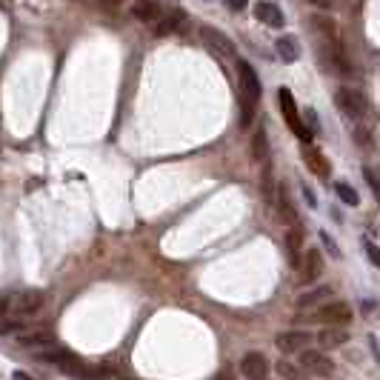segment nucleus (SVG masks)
Masks as SVG:
<instances>
[{"label":"nucleus","mask_w":380,"mask_h":380,"mask_svg":"<svg viewBox=\"0 0 380 380\" xmlns=\"http://www.w3.org/2000/svg\"><path fill=\"white\" fill-rule=\"evenodd\" d=\"M238 72H240V126H251L255 109L261 103V80L258 72L251 69V63L246 60H238Z\"/></svg>","instance_id":"obj_1"},{"label":"nucleus","mask_w":380,"mask_h":380,"mask_svg":"<svg viewBox=\"0 0 380 380\" xmlns=\"http://www.w3.org/2000/svg\"><path fill=\"white\" fill-rule=\"evenodd\" d=\"M43 360H54L60 372H66L69 377H83V380H106L112 374L109 366H92L86 363L83 358L72 355V352H49V355H41Z\"/></svg>","instance_id":"obj_2"},{"label":"nucleus","mask_w":380,"mask_h":380,"mask_svg":"<svg viewBox=\"0 0 380 380\" xmlns=\"http://www.w3.org/2000/svg\"><path fill=\"white\" fill-rule=\"evenodd\" d=\"M335 103H337V109H340L346 117H352V120L363 117L366 109H369V101L363 98L358 89H349V86H340V89L335 92Z\"/></svg>","instance_id":"obj_3"},{"label":"nucleus","mask_w":380,"mask_h":380,"mask_svg":"<svg viewBox=\"0 0 380 380\" xmlns=\"http://www.w3.org/2000/svg\"><path fill=\"white\" fill-rule=\"evenodd\" d=\"M352 306L349 303H343V300H335V303H323L318 306V312L312 314V321H318L323 326H346L352 321Z\"/></svg>","instance_id":"obj_4"},{"label":"nucleus","mask_w":380,"mask_h":380,"mask_svg":"<svg viewBox=\"0 0 380 380\" xmlns=\"http://www.w3.org/2000/svg\"><path fill=\"white\" fill-rule=\"evenodd\" d=\"M277 103H280L283 117H286V123H289V129H292L303 143H309V140H312V135L306 132V126L300 123V115H298V106H295L292 92H289V89H277Z\"/></svg>","instance_id":"obj_5"},{"label":"nucleus","mask_w":380,"mask_h":380,"mask_svg":"<svg viewBox=\"0 0 380 380\" xmlns=\"http://www.w3.org/2000/svg\"><path fill=\"white\" fill-rule=\"evenodd\" d=\"M6 306H9L12 314H17V318H23V314H35L43 306V292L41 289H26V292L9 298Z\"/></svg>","instance_id":"obj_6"},{"label":"nucleus","mask_w":380,"mask_h":380,"mask_svg":"<svg viewBox=\"0 0 380 380\" xmlns=\"http://www.w3.org/2000/svg\"><path fill=\"white\" fill-rule=\"evenodd\" d=\"M300 366H303L309 374H314V377H329V374L335 372L332 358L323 355V352H314V349H303V352H300Z\"/></svg>","instance_id":"obj_7"},{"label":"nucleus","mask_w":380,"mask_h":380,"mask_svg":"<svg viewBox=\"0 0 380 380\" xmlns=\"http://www.w3.org/2000/svg\"><path fill=\"white\" fill-rule=\"evenodd\" d=\"M275 343H277V349H280L283 355H298V352L309 349L312 335H309V332H300V329H289V332H280V335L275 337Z\"/></svg>","instance_id":"obj_8"},{"label":"nucleus","mask_w":380,"mask_h":380,"mask_svg":"<svg viewBox=\"0 0 380 380\" xmlns=\"http://www.w3.org/2000/svg\"><path fill=\"white\" fill-rule=\"evenodd\" d=\"M240 372L246 380H266L269 374V360L263 352H246L240 360Z\"/></svg>","instance_id":"obj_9"},{"label":"nucleus","mask_w":380,"mask_h":380,"mask_svg":"<svg viewBox=\"0 0 380 380\" xmlns=\"http://www.w3.org/2000/svg\"><path fill=\"white\" fill-rule=\"evenodd\" d=\"M200 38H203V43H206L212 52H217L220 57H235V43L224 35V31H217V29H212V26H203V29H200Z\"/></svg>","instance_id":"obj_10"},{"label":"nucleus","mask_w":380,"mask_h":380,"mask_svg":"<svg viewBox=\"0 0 380 380\" xmlns=\"http://www.w3.org/2000/svg\"><path fill=\"white\" fill-rule=\"evenodd\" d=\"M303 161H306V166L318 175V177H329L332 175V166H329V161L323 157V152L314 146V143H303Z\"/></svg>","instance_id":"obj_11"},{"label":"nucleus","mask_w":380,"mask_h":380,"mask_svg":"<svg viewBox=\"0 0 380 380\" xmlns=\"http://www.w3.org/2000/svg\"><path fill=\"white\" fill-rule=\"evenodd\" d=\"M323 272V258H321V251L318 249H309L306 255H303V266H300V280L303 283H314L321 277Z\"/></svg>","instance_id":"obj_12"},{"label":"nucleus","mask_w":380,"mask_h":380,"mask_svg":"<svg viewBox=\"0 0 380 380\" xmlns=\"http://www.w3.org/2000/svg\"><path fill=\"white\" fill-rule=\"evenodd\" d=\"M255 17H258L261 23H266V26H272V29H283V23H286V17H283L280 6L269 3V0H261V3L255 6Z\"/></svg>","instance_id":"obj_13"},{"label":"nucleus","mask_w":380,"mask_h":380,"mask_svg":"<svg viewBox=\"0 0 380 380\" xmlns=\"http://www.w3.org/2000/svg\"><path fill=\"white\" fill-rule=\"evenodd\" d=\"M275 49H277V57H280L283 63H295V60L300 57V43H298L292 35H283V38H277Z\"/></svg>","instance_id":"obj_14"},{"label":"nucleus","mask_w":380,"mask_h":380,"mask_svg":"<svg viewBox=\"0 0 380 380\" xmlns=\"http://www.w3.org/2000/svg\"><path fill=\"white\" fill-rule=\"evenodd\" d=\"M346 340H349V332H346L343 326H326L318 335V343L323 346V349H335V346H343Z\"/></svg>","instance_id":"obj_15"},{"label":"nucleus","mask_w":380,"mask_h":380,"mask_svg":"<svg viewBox=\"0 0 380 380\" xmlns=\"http://www.w3.org/2000/svg\"><path fill=\"white\" fill-rule=\"evenodd\" d=\"M332 298V286H318L312 292H303L298 298V309H312V306H323V300Z\"/></svg>","instance_id":"obj_16"},{"label":"nucleus","mask_w":380,"mask_h":380,"mask_svg":"<svg viewBox=\"0 0 380 380\" xmlns=\"http://www.w3.org/2000/svg\"><path fill=\"white\" fill-rule=\"evenodd\" d=\"M132 15L143 23H152V20H157V15H161V6H157V0H135Z\"/></svg>","instance_id":"obj_17"},{"label":"nucleus","mask_w":380,"mask_h":380,"mask_svg":"<svg viewBox=\"0 0 380 380\" xmlns=\"http://www.w3.org/2000/svg\"><path fill=\"white\" fill-rule=\"evenodd\" d=\"M183 20H186V17H183V12H180V9L169 12V15L163 17V20H157V29H154V35H157V38H166V35H172V31H175V29H177V26L183 23Z\"/></svg>","instance_id":"obj_18"},{"label":"nucleus","mask_w":380,"mask_h":380,"mask_svg":"<svg viewBox=\"0 0 380 380\" xmlns=\"http://www.w3.org/2000/svg\"><path fill=\"white\" fill-rule=\"evenodd\" d=\"M312 26H318V31L329 41V43H337V23L332 20V17H326V15H314L312 17Z\"/></svg>","instance_id":"obj_19"},{"label":"nucleus","mask_w":380,"mask_h":380,"mask_svg":"<svg viewBox=\"0 0 380 380\" xmlns=\"http://www.w3.org/2000/svg\"><path fill=\"white\" fill-rule=\"evenodd\" d=\"M300 240H303L300 226H292V232L286 235V246H289V261H292V266H300Z\"/></svg>","instance_id":"obj_20"},{"label":"nucleus","mask_w":380,"mask_h":380,"mask_svg":"<svg viewBox=\"0 0 380 380\" xmlns=\"http://www.w3.org/2000/svg\"><path fill=\"white\" fill-rule=\"evenodd\" d=\"M251 154H255V161H269V143H266V132L258 129L255 138H251Z\"/></svg>","instance_id":"obj_21"},{"label":"nucleus","mask_w":380,"mask_h":380,"mask_svg":"<svg viewBox=\"0 0 380 380\" xmlns=\"http://www.w3.org/2000/svg\"><path fill=\"white\" fill-rule=\"evenodd\" d=\"M335 192H337V198L346 203V206H358L360 203V198H358V192L349 186V183H335Z\"/></svg>","instance_id":"obj_22"},{"label":"nucleus","mask_w":380,"mask_h":380,"mask_svg":"<svg viewBox=\"0 0 380 380\" xmlns=\"http://www.w3.org/2000/svg\"><path fill=\"white\" fill-rule=\"evenodd\" d=\"M280 220H286V224H292V226H298V214H295V209H292V203H289V198H286V192L280 189Z\"/></svg>","instance_id":"obj_23"},{"label":"nucleus","mask_w":380,"mask_h":380,"mask_svg":"<svg viewBox=\"0 0 380 380\" xmlns=\"http://www.w3.org/2000/svg\"><path fill=\"white\" fill-rule=\"evenodd\" d=\"M52 340V335L46 332V329H38V332H20V343H26V346H35V343H49Z\"/></svg>","instance_id":"obj_24"},{"label":"nucleus","mask_w":380,"mask_h":380,"mask_svg":"<svg viewBox=\"0 0 380 380\" xmlns=\"http://www.w3.org/2000/svg\"><path fill=\"white\" fill-rule=\"evenodd\" d=\"M9 332H20V321L0 314V335H9Z\"/></svg>","instance_id":"obj_25"},{"label":"nucleus","mask_w":380,"mask_h":380,"mask_svg":"<svg viewBox=\"0 0 380 380\" xmlns=\"http://www.w3.org/2000/svg\"><path fill=\"white\" fill-rule=\"evenodd\" d=\"M277 374H280V377H286V380H300V374H298V369H292L289 363H283V360L277 363Z\"/></svg>","instance_id":"obj_26"},{"label":"nucleus","mask_w":380,"mask_h":380,"mask_svg":"<svg viewBox=\"0 0 380 380\" xmlns=\"http://www.w3.org/2000/svg\"><path fill=\"white\" fill-rule=\"evenodd\" d=\"M363 246H366V255H369V261H372V263H374V266L380 269V249H377V246H374L372 240H366Z\"/></svg>","instance_id":"obj_27"},{"label":"nucleus","mask_w":380,"mask_h":380,"mask_svg":"<svg viewBox=\"0 0 380 380\" xmlns=\"http://www.w3.org/2000/svg\"><path fill=\"white\" fill-rule=\"evenodd\" d=\"M321 240H323V246H326V249L332 251V255H335V258H340V249L335 246V240L329 238V232H321Z\"/></svg>","instance_id":"obj_28"},{"label":"nucleus","mask_w":380,"mask_h":380,"mask_svg":"<svg viewBox=\"0 0 380 380\" xmlns=\"http://www.w3.org/2000/svg\"><path fill=\"white\" fill-rule=\"evenodd\" d=\"M224 3L232 9V12H243L249 6V0H224Z\"/></svg>","instance_id":"obj_29"},{"label":"nucleus","mask_w":380,"mask_h":380,"mask_svg":"<svg viewBox=\"0 0 380 380\" xmlns=\"http://www.w3.org/2000/svg\"><path fill=\"white\" fill-rule=\"evenodd\" d=\"M306 117H309V126H312V132H318L321 126H318V115H314V109H306Z\"/></svg>","instance_id":"obj_30"},{"label":"nucleus","mask_w":380,"mask_h":380,"mask_svg":"<svg viewBox=\"0 0 380 380\" xmlns=\"http://www.w3.org/2000/svg\"><path fill=\"white\" fill-rule=\"evenodd\" d=\"M312 6H318V9H323V12H329L332 9V0H309Z\"/></svg>","instance_id":"obj_31"},{"label":"nucleus","mask_w":380,"mask_h":380,"mask_svg":"<svg viewBox=\"0 0 380 380\" xmlns=\"http://www.w3.org/2000/svg\"><path fill=\"white\" fill-rule=\"evenodd\" d=\"M358 140H360V146H363V149H369V135H366L363 129H358Z\"/></svg>","instance_id":"obj_32"},{"label":"nucleus","mask_w":380,"mask_h":380,"mask_svg":"<svg viewBox=\"0 0 380 380\" xmlns=\"http://www.w3.org/2000/svg\"><path fill=\"white\" fill-rule=\"evenodd\" d=\"M120 3H123V0H101V6H106V9H115Z\"/></svg>","instance_id":"obj_33"},{"label":"nucleus","mask_w":380,"mask_h":380,"mask_svg":"<svg viewBox=\"0 0 380 380\" xmlns=\"http://www.w3.org/2000/svg\"><path fill=\"white\" fill-rule=\"evenodd\" d=\"M12 380H35V377L26 374V372H15V374H12Z\"/></svg>","instance_id":"obj_34"},{"label":"nucleus","mask_w":380,"mask_h":380,"mask_svg":"<svg viewBox=\"0 0 380 380\" xmlns=\"http://www.w3.org/2000/svg\"><path fill=\"white\" fill-rule=\"evenodd\" d=\"M303 195H306V200H309V206H314V203H318V200H314V195L309 192V189H303Z\"/></svg>","instance_id":"obj_35"},{"label":"nucleus","mask_w":380,"mask_h":380,"mask_svg":"<svg viewBox=\"0 0 380 380\" xmlns=\"http://www.w3.org/2000/svg\"><path fill=\"white\" fill-rule=\"evenodd\" d=\"M3 306H6V300H0V309H3Z\"/></svg>","instance_id":"obj_36"},{"label":"nucleus","mask_w":380,"mask_h":380,"mask_svg":"<svg viewBox=\"0 0 380 380\" xmlns=\"http://www.w3.org/2000/svg\"><path fill=\"white\" fill-rule=\"evenodd\" d=\"M123 380H132V377H123Z\"/></svg>","instance_id":"obj_37"},{"label":"nucleus","mask_w":380,"mask_h":380,"mask_svg":"<svg viewBox=\"0 0 380 380\" xmlns=\"http://www.w3.org/2000/svg\"><path fill=\"white\" fill-rule=\"evenodd\" d=\"M217 380H226V377H217Z\"/></svg>","instance_id":"obj_38"}]
</instances>
